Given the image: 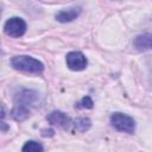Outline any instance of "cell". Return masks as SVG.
Returning a JSON list of instances; mask_svg holds the SVG:
<instances>
[{
  "instance_id": "cell-1",
  "label": "cell",
  "mask_w": 152,
  "mask_h": 152,
  "mask_svg": "<svg viewBox=\"0 0 152 152\" xmlns=\"http://www.w3.org/2000/svg\"><path fill=\"white\" fill-rule=\"evenodd\" d=\"M38 93L32 89H21L14 96V106L12 108V118L17 121H24L30 116L31 108L38 102Z\"/></svg>"
},
{
  "instance_id": "cell-2",
  "label": "cell",
  "mask_w": 152,
  "mask_h": 152,
  "mask_svg": "<svg viewBox=\"0 0 152 152\" xmlns=\"http://www.w3.org/2000/svg\"><path fill=\"white\" fill-rule=\"evenodd\" d=\"M11 64L17 70L26 71L31 74H40L44 71V64L32 56H26V55L14 56L11 59Z\"/></svg>"
},
{
  "instance_id": "cell-3",
  "label": "cell",
  "mask_w": 152,
  "mask_h": 152,
  "mask_svg": "<svg viewBox=\"0 0 152 152\" xmlns=\"http://www.w3.org/2000/svg\"><path fill=\"white\" fill-rule=\"evenodd\" d=\"M110 125L119 132H125L132 134L135 131V121L132 116L115 112L110 115Z\"/></svg>"
},
{
  "instance_id": "cell-4",
  "label": "cell",
  "mask_w": 152,
  "mask_h": 152,
  "mask_svg": "<svg viewBox=\"0 0 152 152\" xmlns=\"http://www.w3.org/2000/svg\"><path fill=\"white\" fill-rule=\"evenodd\" d=\"M4 31L7 36L12 38H19L24 36V33L26 32V23L23 18L12 17L5 23Z\"/></svg>"
},
{
  "instance_id": "cell-5",
  "label": "cell",
  "mask_w": 152,
  "mask_h": 152,
  "mask_svg": "<svg viewBox=\"0 0 152 152\" xmlns=\"http://www.w3.org/2000/svg\"><path fill=\"white\" fill-rule=\"evenodd\" d=\"M65 61H66L68 68L70 70H74V71L84 70L87 68V64H88V61H87L86 56L80 51L69 52L66 55V57H65Z\"/></svg>"
},
{
  "instance_id": "cell-6",
  "label": "cell",
  "mask_w": 152,
  "mask_h": 152,
  "mask_svg": "<svg viewBox=\"0 0 152 152\" xmlns=\"http://www.w3.org/2000/svg\"><path fill=\"white\" fill-rule=\"evenodd\" d=\"M48 121L50 125L63 128V129H68L71 125V119L63 112L61 110H53L48 115Z\"/></svg>"
},
{
  "instance_id": "cell-7",
  "label": "cell",
  "mask_w": 152,
  "mask_h": 152,
  "mask_svg": "<svg viewBox=\"0 0 152 152\" xmlns=\"http://www.w3.org/2000/svg\"><path fill=\"white\" fill-rule=\"evenodd\" d=\"M81 12H82L81 7H69V8H64L57 12L55 18L59 23H70L75 20L81 14Z\"/></svg>"
},
{
  "instance_id": "cell-8",
  "label": "cell",
  "mask_w": 152,
  "mask_h": 152,
  "mask_svg": "<svg viewBox=\"0 0 152 152\" xmlns=\"http://www.w3.org/2000/svg\"><path fill=\"white\" fill-rule=\"evenodd\" d=\"M133 45L137 50L139 51H145V50H151L152 49V33H142L138 34L134 40Z\"/></svg>"
},
{
  "instance_id": "cell-9",
  "label": "cell",
  "mask_w": 152,
  "mask_h": 152,
  "mask_svg": "<svg viewBox=\"0 0 152 152\" xmlns=\"http://www.w3.org/2000/svg\"><path fill=\"white\" fill-rule=\"evenodd\" d=\"M90 126H91V121L89 118L80 116L74 121V127L77 132H86L90 128Z\"/></svg>"
},
{
  "instance_id": "cell-10",
  "label": "cell",
  "mask_w": 152,
  "mask_h": 152,
  "mask_svg": "<svg viewBox=\"0 0 152 152\" xmlns=\"http://www.w3.org/2000/svg\"><path fill=\"white\" fill-rule=\"evenodd\" d=\"M21 150L24 152H42V151H44V147L39 142H37V141L30 140V141L25 142V145L23 146Z\"/></svg>"
},
{
  "instance_id": "cell-11",
  "label": "cell",
  "mask_w": 152,
  "mask_h": 152,
  "mask_svg": "<svg viewBox=\"0 0 152 152\" xmlns=\"http://www.w3.org/2000/svg\"><path fill=\"white\" fill-rule=\"evenodd\" d=\"M93 104H94V102H93V100L90 99V96H84L75 107H77V108H87V109H90V108H93Z\"/></svg>"
},
{
  "instance_id": "cell-12",
  "label": "cell",
  "mask_w": 152,
  "mask_h": 152,
  "mask_svg": "<svg viewBox=\"0 0 152 152\" xmlns=\"http://www.w3.org/2000/svg\"><path fill=\"white\" fill-rule=\"evenodd\" d=\"M7 128H8V127L6 126V122H5V121H1V131H2V132H6Z\"/></svg>"
}]
</instances>
